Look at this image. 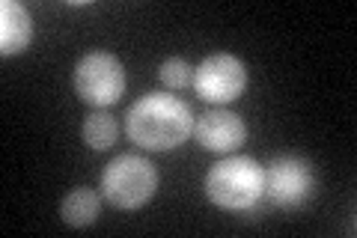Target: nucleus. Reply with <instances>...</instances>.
I'll return each mask as SVG.
<instances>
[{"label": "nucleus", "instance_id": "5", "mask_svg": "<svg viewBox=\"0 0 357 238\" xmlns=\"http://www.w3.org/2000/svg\"><path fill=\"white\" fill-rule=\"evenodd\" d=\"M194 89L197 96L215 107H227L248 89V66L236 54H211L194 69Z\"/></svg>", "mask_w": 357, "mask_h": 238}, {"label": "nucleus", "instance_id": "10", "mask_svg": "<svg viewBox=\"0 0 357 238\" xmlns=\"http://www.w3.org/2000/svg\"><path fill=\"white\" fill-rule=\"evenodd\" d=\"M81 137L93 152H107L119 137V126H116V119L110 117L107 110H96V113H89V117L84 119Z\"/></svg>", "mask_w": 357, "mask_h": 238}, {"label": "nucleus", "instance_id": "1", "mask_svg": "<svg viewBox=\"0 0 357 238\" xmlns=\"http://www.w3.org/2000/svg\"><path fill=\"white\" fill-rule=\"evenodd\" d=\"M194 113L178 96L146 93L126 113V131L131 143L146 152H170L194 134Z\"/></svg>", "mask_w": 357, "mask_h": 238}, {"label": "nucleus", "instance_id": "11", "mask_svg": "<svg viewBox=\"0 0 357 238\" xmlns=\"http://www.w3.org/2000/svg\"><path fill=\"white\" fill-rule=\"evenodd\" d=\"M158 77L167 89H185L188 84H194V69L182 57H167L158 69Z\"/></svg>", "mask_w": 357, "mask_h": 238}, {"label": "nucleus", "instance_id": "4", "mask_svg": "<svg viewBox=\"0 0 357 238\" xmlns=\"http://www.w3.org/2000/svg\"><path fill=\"white\" fill-rule=\"evenodd\" d=\"M126 66L114 54L93 51L75 63V93L84 105L96 110H107L126 96Z\"/></svg>", "mask_w": 357, "mask_h": 238}, {"label": "nucleus", "instance_id": "9", "mask_svg": "<svg viewBox=\"0 0 357 238\" xmlns=\"http://www.w3.org/2000/svg\"><path fill=\"white\" fill-rule=\"evenodd\" d=\"M102 194H96L93 188H72L69 194L60 202V218L66 226L72 230H84V226H93L102 214Z\"/></svg>", "mask_w": 357, "mask_h": 238}, {"label": "nucleus", "instance_id": "6", "mask_svg": "<svg viewBox=\"0 0 357 238\" xmlns=\"http://www.w3.org/2000/svg\"><path fill=\"white\" fill-rule=\"evenodd\" d=\"M316 191V173L307 158L277 155L265 170V194L277 209H301Z\"/></svg>", "mask_w": 357, "mask_h": 238}, {"label": "nucleus", "instance_id": "2", "mask_svg": "<svg viewBox=\"0 0 357 238\" xmlns=\"http://www.w3.org/2000/svg\"><path fill=\"white\" fill-rule=\"evenodd\" d=\"M265 194V167L250 155H229L206 173V197L223 211H250Z\"/></svg>", "mask_w": 357, "mask_h": 238}, {"label": "nucleus", "instance_id": "8", "mask_svg": "<svg viewBox=\"0 0 357 238\" xmlns=\"http://www.w3.org/2000/svg\"><path fill=\"white\" fill-rule=\"evenodd\" d=\"M33 42V18L24 3L18 0H3L0 3V54L15 57L27 51Z\"/></svg>", "mask_w": 357, "mask_h": 238}, {"label": "nucleus", "instance_id": "3", "mask_svg": "<svg viewBox=\"0 0 357 238\" xmlns=\"http://www.w3.org/2000/svg\"><path fill=\"white\" fill-rule=\"evenodd\" d=\"M158 182H161L158 170H155V164L149 161V158L126 152V155H116L114 161L105 167L98 191H102V197L114 209L137 211L155 197Z\"/></svg>", "mask_w": 357, "mask_h": 238}, {"label": "nucleus", "instance_id": "7", "mask_svg": "<svg viewBox=\"0 0 357 238\" xmlns=\"http://www.w3.org/2000/svg\"><path fill=\"white\" fill-rule=\"evenodd\" d=\"M194 137L206 152L227 155V152H236L244 146V140H248V126H244V119L238 113H232L227 107H211L208 113H203V117L194 122Z\"/></svg>", "mask_w": 357, "mask_h": 238}]
</instances>
